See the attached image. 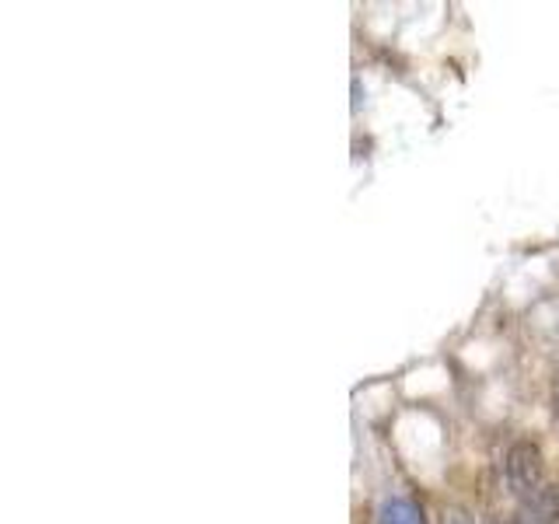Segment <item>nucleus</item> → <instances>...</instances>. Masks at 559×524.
I'll return each instance as SVG.
<instances>
[{"mask_svg":"<svg viewBox=\"0 0 559 524\" xmlns=\"http://www.w3.org/2000/svg\"><path fill=\"white\" fill-rule=\"evenodd\" d=\"M503 479L511 497H518L521 503L532 500L542 486H546V462H542V451L532 441H518L511 444L503 458Z\"/></svg>","mask_w":559,"mask_h":524,"instance_id":"nucleus-1","label":"nucleus"},{"mask_svg":"<svg viewBox=\"0 0 559 524\" xmlns=\"http://www.w3.org/2000/svg\"><path fill=\"white\" fill-rule=\"evenodd\" d=\"M378 524H424V511L409 500H389L381 507Z\"/></svg>","mask_w":559,"mask_h":524,"instance_id":"nucleus-2","label":"nucleus"},{"mask_svg":"<svg viewBox=\"0 0 559 524\" xmlns=\"http://www.w3.org/2000/svg\"><path fill=\"white\" fill-rule=\"evenodd\" d=\"M444 524H472V517H468L465 511H451V514L444 517Z\"/></svg>","mask_w":559,"mask_h":524,"instance_id":"nucleus-3","label":"nucleus"},{"mask_svg":"<svg viewBox=\"0 0 559 524\" xmlns=\"http://www.w3.org/2000/svg\"><path fill=\"white\" fill-rule=\"evenodd\" d=\"M552 409H556V419H559V374L552 381Z\"/></svg>","mask_w":559,"mask_h":524,"instance_id":"nucleus-4","label":"nucleus"},{"mask_svg":"<svg viewBox=\"0 0 559 524\" xmlns=\"http://www.w3.org/2000/svg\"><path fill=\"white\" fill-rule=\"evenodd\" d=\"M483 524H500V521H497V517H486Z\"/></svg>","mask_w":559,"mask_h":524,"instance_id":"nucleus-5","label":"nucleus"}]
</instances>
